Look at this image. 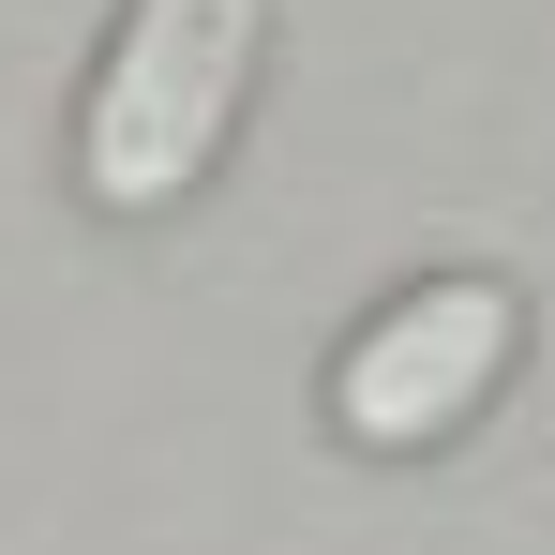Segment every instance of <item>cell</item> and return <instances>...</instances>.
I'll return each instance as SVG.
<instances>
[{"instance_id": "7a4b0ae2", "label": "cell", "mask_w": 555, "mask_h": 555, "mask_svg": "<svg viewBox=\"0 0 555 555\" xmlns=\"http://www.w3.org/2000/svg\"><path fill=\"white\" fill-rule=\"evenodd\" d=\"M511 361H526V300L495 271H421V285H390L361 331H346V361H331V436L375 451V465L451 451L465 421L495 405Z\"/></svg>"}, {"instance_id": "6da1fadb", "label": "cell", "mask_w": 555, "mask_h": 555, "mask_svg": "<svg viewBox=\"0 0 555 555\" xmlns=\"http://www.w3.org/2000/svg\"><path fill=\"white\" fill-rule=\"evenodd\" d=\"M256 61H271V0H120L91 105H76V195L105 225H166L225 166Z\"/></svg>"}]
</instances>
